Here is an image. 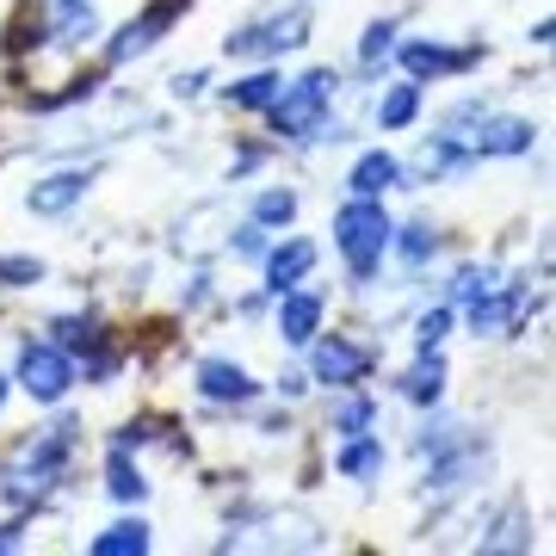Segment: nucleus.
I'll return each instance as SVG.
<instances>
[{"label":"nucleus","mask_w":556,"mask_h":556,"mask_svg":"<svg viewBox=\"0 0 556 556\" xmlns=\"http://www.w3.org/2000/svg\"><path fill=\"white\" fill-rule=\"evenodd\" d=\"M383 457H390V452H383V439L353 433V439H346V445L334 452V470H340L346 482H371V477L383 470Z\"/></svg>","instance_id":"nucleus-15"},{"label":"nucleus","mask_w":556,"mask_h":556,"mask_svg":"<svg viewBox=\"0 0 556 556\" xmlns=\"http://www.w3.org/2000/svg\"><path fill=\"white\" fill-rule=\"evenodd\" d=\"M105 489H112L118 501H142V495H149V482H142V470L130 464L124 445H112V457H105Z\"/></svg>","instance_id":"nucleus-23"},{"label":"nucleus","mask_w":556,"mask_h":556,"mask_svg":"<svg viewBox=\"0 0 556 556\" xmlns=\"http://www.w3.org/2000/svg\"><path fill=\"white\" fill-rule=\"evenodd\" d=\"M20 544H25V514L0 526V551H20Z\"/></svg>","instance_id":"nucleus-33"},{"label":"nucleus","mask_w":556,"mask_h":556,"mask_svg":"<svg viewBox=\"0 0 556 556\" xmlns=\"http://www.w3.org/2000/svg\"><path fill=\"white\" fill-rule=\"evenodd\" d=\"M278 87H285V80H278L273 68H254V75H241L236 87H223V100L236 105V112H266V105L278 100Z\"/></svg>","instance_id":"nucleus-17"},{"label":"nucleus","mask_w":556,"mask_h":556,"mask_svg":"<svg viewBox=\"0 0 556 556\" xmlns=\"http://www.w3.org/2000/svg\"><path fill=\"white\" fill-rule=\"evenodd\" d=\"M68 383H75V358L62 353L56 340H31L20 353V390L31 402H62Z\"/></svg>","instance_id":"nucleus-4"},{"label":"nucleus","mask_w":556,"mask_h":556,"mask_svg":"<svg viewBox=\"0 0 556 556\" xmlns=\"http://www.w3.org/2000/svg\"><path fill=\"white\" fill-rule=\"evenodd\" d=\"M87 192H93V167H68V174L38 179V186L25 192V211H31V217H68Z\"/></svg>","instance_id":"nucleus-7"},{"label":"nucleus","mask_w":556,"mask_h":556,"mask_svg":"<svg viewBox=\"0 0 556 556\" xmlns=\"http://www.w3.org/2000/svg\"><path fill=\"white\" fill-rule=\"evenodd\" d=\"M445 334H452V303H439V309H427V316L415 321V346L420 353H433Z\"/></svg>","instance_id":"nucleus-29"},{"label":"nucleus","mask_w":556,"mask_h":556,"mask_svg":"<svg viewBox=\"0 0 556 556\" xmlns=\"http://www.w3.org/2000/svg\"><path fill=\"white\" fill-rule=\"evenodd\" d=\"M390 236H396V223H390V211L378 199H346L334 211V248L346 254L353 285H371L378 278L383 254H390Z\"/></svg>","instance_id":"nucleus-1"},{"label":"nucleus","mask_w":556,"mask_h":556,"mask_svg":"<svg viewBox=\"0 0 556 556\" xmlns=\"http://www.w3.org/2000/svg\"><path fill=\"white\" fill-rule=\"evenodd\" d=\"M204 87H211V75L204 68H186V75H174V100H199Z\"/></svg>","instance_id":"nucleus-32"},{"label":"nucleus","mask_w":556,"mask_h":556,"mask_svg":"<svg viewBox=\"0 0 556 556\" xmlns=\"http://www.w3.org/2000/svg\"><path fill=\"white\" fill-rule=\"evenodd\" d=\"M87 551L93 556H142L149 551V526H142V519H118V526H105Z\"/></svg>","instance_id":"nucleus-20"},{"label":"nucleus","mask_w":556,"mask_h":556,"mask_svg":"<svg viewBox=\"0 0 556 556\" xmlns=\"http://www.w3.org/2000/svg\"><path fill=\"white\" fill-rule=\"evenodd\" d=\"M50 31H56L62 43L100 38V7H93V0H50Z\"/></svg>","instance_id":"nucleus-14"},{"label":"nucleus","mask_w":556,"mask_h":556,"mask_svg":"<svg viewBox=\"0 0 556 556\" xmlns=\"http://www.w3.org/2000/svg\"><path fill=\"white\" fill-rule=\"evenodd\" d=\"M477 551L501 556V551H532V519H526V507H507V514L489 526V532L477 538Z\"/></svg>","instance_id":"nucleus-16"},{"label":"nucleus","mask_w":556,"mask_h":556,"mask_svg":"<svg viewBox=\"0 0 556 556\" xmlns=\"http://www.w3.org/2000/svg\"><path fill=\"white\" fill-rule=\"evenodd\" d=\"M538 130L526 118H482L477 130H470V149H477V161L489 155H532Z\"/></svg>","instance_id":"nucleus-9"},{"label":"nucleus","mask_w":556,"mask_h":556,"mask_svg":"<svg viewBox=\"0 0 556 556\" xmlns=\"http://www.w3.org/2000/svg\"><path fill=\"white\" fill-rule=\"evenodd\" d=\"M402 396L420 402V408H433V402L445 396V358H439V346L433 353H420V365L402 378Z\"/></svg>","instance_id":"nucleus-18"},{"label":"nucleus","mask_w":556,"mask_h":556,"mask_svg":"<svg viewBox=\"0 0 556 556\" xmlns=\"http://www.w3.org/2000/svg\"><path fill=\"white\" fill-rule=\"evenodd\" d=\"M303 43H309V13L291 7V13H273V20H254L241 31H229L223 50L236 62H248V56H285V50H303Z\"/></svg>","instance_id":"nucleus-3"},{"label":"nucleus","mask_w":556,"mask_h":556,"mask_svg":"<svg viewBox=\"0 0 556 556\" xmlns=\"http://www.w3.org/2000/svg\"><path fill=\"white\" fill-rule=\"evenodd\" d=\"M371 378V353L353 346V340H316V353H309V383H328V390H353V383Z\"/></svg>","instance_id":"nucleus-5"},{"label":"nucleus","mask_w":556,"mask_h":556,"mask_svg":"<svg viewBox=\"0 0 556 556\" xmlns=\"http://www.w3.org/2000/svg\"><path fill=\"white\" fill-rule=\"evenodd\" d=\"M346 186H353V199H383L390 186H402V161L390 155V149H365V155L353 161Z\"/></svg>","instance_id":"nucleus-13"},{"label":"nucleus","mask_w":556,"mask_h":556,"mask_svg":"<svg viewBox=\"0 0 556 556\" xmlns=\"http://www.w3.org/2000/svg\"><path fill=\"white\" fill-rule=\"evenodd\" d=\"M489 285H495V273H489V266H457V273H452V303H470V298H482Z\"/></svg>","instance_id":"nucleus-30"},{"label":"nucleus","mask_w":556,"mask_h":556,"mask_svg":"<svg viewBox=\"0 0 556 556\" xmlns=\"http://www.w3.org/2000/svg\"><path fill=\"white\" fill-rule=\"evenodd\" d=\"M43 278V260H31V254H0V285L7 291H25V285H38Z\"/></svg>","instance_id":"nucleus-28"},{"label":"nucleus","mask_w":556,"mask_h":556,"mask_svg":"<svg viewBox=\"0 0 556 556\" xmlns=\"http://www.w3.org/2000/svg\"><path fill=\"white\" fill-rule=\"evenodd\" d=\"M390 56H396V20L365 25V38H358V68H365V75H378Z\"/></svg>","instance_id":"nucleus-24"},{"label":"nucleus","mask_w":556,"mask_h":556,"mask_svg":"<svg viewBox=\"0 0 556 556\" xmlns=\"http://www.w3.org/2000/svg\"><path fill=\"white\" fill-rule=\"evenodd\" d=\"M457 439H464V427H457L452 415H439V420H427V427H420L415 452H420V457H439V452H452Z\"/></svg>","instance_id":"nucleus-27"},{"label":"nucleus","mask_w":556,"mask_h":556,"mask_svg":"<svg viewBox=\"0 0 556 556\" xmlns=\"http://www.w3.org/2000/svg\"><path fill=\"white\" fill-rule=\"evenodd\" d=\"M371 420H378V402L358 396V383H353V396H340V402H334L328 427H334L340 439H353V433H371Z\"/></svg>","instance_id":"nucleus-21"},{"label":"nucleus","mask_w":556,"mask_h":556,"mask_svg":"<svg viewBox=\"0 0 556 556\" xmlns=\"http://www.w3.org/2000/svg\"><path fill=\"white\" fill-rule=\"evenodd\" d=\"M278 334H285V346H309L321 334V291H285L278 298Z\"/></svg>","instance_id":"nucleus-10"},{"label":"nucleus","mask_w":556,"mask_h":556,"mask_svg":"<svg viewBox=\"0 0 556 556\" xmlns=\"http://www.w3.org/2000/svg\"><path fill=\"white\" fill-rule=\"evenodd\" d=\"M266 291H273V298H285V291H298L303 278L316 273V241H285V248H266Z\"/></svg>","instance_id":"nucleus-8"},{"label":"nucleus","mask_w":556,"mask_h":556,"mask_svg":"<svg viewBox=\"0 0 556 556\" xmlns=\"http://www.w3.org/2000/svg\"><path fill=\"white\" fill-rule=\"evenodd\" d=\"M199 390L211 402H254L260 383L248 378V365H236V358H204L199 365Z\"/></svg>","instance_id":"nucleus-12"},{"label":"nucleus","mask_w":556,"mask_h":556,"mask_svg":"<svg viewBox=\"0 0 556 556\" xmlns=\"http://www.w3.org/2000/svg\"><path fill=\"white\" fill-rule=\"evenodd\" d=\"M470 62H477V50H445V43H427V38L402 43V68H408V80L457 75V68H470Z\"/></svg>","instance_id":"nucleus-11"},{"label":"nucleus","mask_w":556,"mask_h":556,"mask_svg":"<svg viewBox=\"0 0 556 556\" xmlns=\"http://www.w3.org/2000/svg\"><path fill=\"white\" fill-rule=\"evenodd\" d=\"M229 248H236L241 260H260V254H266V229H260V223L248 217L241 229H229Z\"/></svg>","instance_id":"nucleus-31"},{"label":"nucleus","mask_w":556,"mask_h":556,"mask_svg":"<svg viewBox=\"0 0 556 556\" xmlns=\"http://www.w3.org/2000/svg\"><path fill=\"white\" fill-rule=\"evenodd\" d=\"M291 217H298V192H260V199H254V223H260V229H285Z\"/></svg>","instance_id":"nucleus-26"},{"label":"nucleus","mask_w":556,"mask_h":556,"mask_svg":"<svg viewBox=\"0 0 556 556\" xmlns=\"http://www.w3.org/2000/svg\"><path fill=\"white\" fill-rule=\"evenodd\" d=\"M303 390H309V378H303V371H285V378H278V396H303Z\"/></svg>","instance_id":"nucleus-34"},{"label":"nucleus","mask_w":556,"mask_h":556,"mask_svg":"<svg viewBox=\"0 0 556 556\" xmlns=\"http://www.w3.org/2000/svg\"><path fill=\"white\" fill-rule=\"evenodd\" d=\"M186 7H192V0H155V7H149V13H137V20L124 25L118 38H112V50H105V62H130V56H149V50H155L161 38H167V25L179 20V13H186Z\"/></svg>","instance_id":"nucleus-6"},{"label":"nucleus","mask_w":556,"mask_h":556,"mask_svg":"<svg viewBox=\"0 0 556 556\" xmlns=\"http://www.w3.org/2000/svg\"><path fill=\"white\" fill-rule=\"evenodd\" d=\"M390 248L402 254V266H427V260L439 254V229L420 217V223H408V229H396V236H390Z\"/></svg>","instance_id":"nucleus-22"},{"label":"nucleus","mask_w":556,"mask_h":556,"mask_svg":"<svg viewBox=\"0 0 556 556\" xmlns=\"http://www.w3.org/2000/svg\"><path fill=\"white\" fill-rule=\"evenodd\" d=\"M334 93H340L334 68H309L303 80L278 87V100L266 105V112H273V130L285 142H316L321 130H328V105H334Z\"/></svg>","instance_id":"nucleus-2"},{"label":"nucleus","mask_w":556,"mask_h":556,"mask_svg":"<svg viewBox=\"0 0 556 556\" xmlns=\"http://www.w3.org/2000/svg\"><path fill=\"white\" fill-rule=\"evenodd\" d=\"M50 334H56L62 353H87V346H100V321L93 316H56L50 321Z\"/></svg>","instance_id":"nucleus-25"},{"label":"nucleus","mask_w":556,"mask_h":556,"mask_svg":"<svg viewBox=\"0 0 556 556\" xmlns=\"http://www.w3.org/2000/svg\"><path fill=\"white\" fill-rule=\"evenodd\" d=\"M0 402H7V378H0Z\"/></svg>","instance_id":"nucleus-35"},{"label":"nucleus","mask_w":556,"mask_h":556,"mask_svg":"<svg viewBox=\"0 0 556 556\" xmlns=\"http://www.w3.org/2000/svg\"><path fill=\"white\" fill-rule=\"evenodd\" d=\"M415 118H420V80H396L378 100V124L383 130H408Z\"/></svg>","instance_id":"nucleus-19"}]
</instances>
